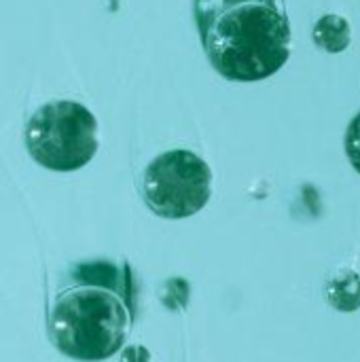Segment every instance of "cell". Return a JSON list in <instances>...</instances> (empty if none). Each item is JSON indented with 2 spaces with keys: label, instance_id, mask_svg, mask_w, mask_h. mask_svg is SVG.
<instances>
[{
  "label": "cell",
  "instance_id": "3",
  "mask_svg": "<svg viewBox=\"0 0 360 362\" xmlns=\"http://www.w3.org/2000/svg\"><path fill=\"white\" fill-rule=\"evenodd\" d=\"M23 138L38 165L51 172H76L95 157L98 121L79 102H47L28 119Z\"/></svg>",
  "mask_w": 360,
  "mask_h": 362
},
{
  "label": "cell",
  "instance_id": "1",
  "mask_svg": "<svg viewBox=\"0 0 360 362\" xmlns=\"http://www.w3.org/2000/svg\"><path fill=\"white\" fill-rule=\"evenodd\" d=\"M136 318V286L127 263L89 261L70 267L57 288L47 329L68 358L106 361L127 341Z\"/></svg>",
  "mask_w": 360,
  "mask_h": 362
},
{
  "label": "cell",
  "instance_id": "6",
  "mask_svg": "<svg viewBox=\"0 0 360 362\" xmlns=\"http://www.w3.org/2000/svg\"><path fill=\"white\" fill-rule=\"evenodd\" d=\"M346 155L360 174V112L350 121L346 129Z\"/></svg>",
  "mask_w": 360,
  "mask_h": 362
},
{
  "label": "cell",
  "instance_id": "5",
  "mask_svg": "<svg viewBox=\"0 0 360 362\" xmlns=\"http://www.w3.org/2000/svg\"><path fill=\"white\" fill-rule=\"evenodd\" d=\"M327 299L339 312H354L360 308V276L354 272H344L329 280Z\"/></svg>",
  "mask_w": 360,
  "mask_h": 362
},
{
  "label": "cell",
  "instance_id": "2",
  "mask_svg": "<svg viewBox=\"0 0 360 362\" xmlns=\"http://www.w3.org/2000/svg\"><path fill=\"white\" fill-rule=\"evenodd\" d=\"M212 68L238 83L276 74L291 55V25L278 0H193Z\"/></svg>",
  "mask_w": 360,
  "mask_h": 362
},
{
  "label": "cell",
  "instance_id": "4",
  "mask_svg": "<svg viewBox=\"0 0 360 362\" xmlns=\"http://www.w3.org/2000/svg\"><path fill=\"white\" fill-rule=\"evenodd\" d=\"M212 195V170L191 151L174 148L144 170L142 197L161 218L180 221L197 214Z\"/></svg>",
  "mask_w": 360,
  "mask_h": 362
}]
</instances>
